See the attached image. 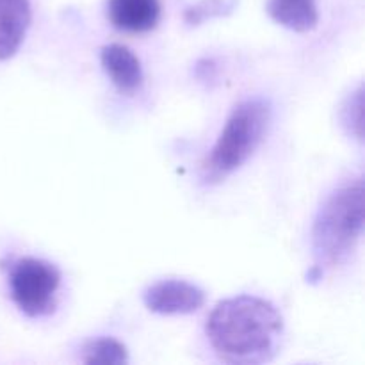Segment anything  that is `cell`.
<instances>
[{
	"mask_svg": "<svg viewBox=\"0 0 365 365\" xmlns=\"http://www.w3.org/2000/svg\"><path fill=\"white\" fill-rule=\"evenodd\" d=\"M205 331L223 362L266 364L280 349L284 317L267 299L245 294L217 303L207 319Z\"/></svg>",
	"mask_w": 365,
	"mask_h": 365,
	"instance_id": "cell-1",
	"label": "cell"
},
{
	"mask_svg": "<svg viewBox=\"0 0 365 365\" xmlns=\"http://www.w3.org/2000/svg\"><path fill=\"white\" fill-rule=\"evenodd\" d=\"M365 189L362 178L331 192L317 212L312 227L314 271L323 277L348 260L364 232Z\"/></svg>",
	"mask_w": 365,
	"mask_h": 365,
	"instance_id": "cell-2",
	"label": "cell"
},
{
	"mask_svg": "<svg viewBox=\"0 0 365 365\" xmlns=\"http://www.w3.org/2000/svg\"><path fill=\"white\" fill-rule=\"evenodd\" d=\"M269 121L271 103L267 100L248 98L239 103L203 163L205 182H221L239 170L259 148Z\"/></svg>",
	"mask_w": 365,
	"mask_h": 365,
	"instance_id": "cell-3",
	"label": "cell"
},
{
	"mask_svg": "<svg viewBox=\"0 0 365 365\" xmlns=\"http://www.w3.org/2000/svg\"><path fill=\"white\" fill-rule=\"evenodd\" d=\"M59 287V269L46 260L25 257L16 260L9 271L11 298L29 317H43L53 312Z\"/></svg>",
	"mask_w": 365,
	"mask_h": 365,
	"instance_id": "cell-4",
	"label": "cell"
},
{
	"mask_svg": "<svg viewBox=\"0 0 365 365\" xmlns=\"http://www.w3.org/2000/svg\"><path fill=\"white\" fill-rule=\"evenodd\" d=\"M146 309L163 316L192 314L205 303V292L185 280H163L150 285L143 294Z\"/></svg>",
	"mask_w": 365,
	"mask_h": 365,
	"instance_id": "cell-5",
	"label": "cell"
},
{
	"mask_svg": "<svg viewBox=\"0 0 365 365\" xmlns=\"http://www.w3.org/2000/svg\"><path fill=\"white\" fill-rule=\"evenodd\" d=\"M107 16L118 31L148 32L160 18L159 0H109Z\"/></svg>",
	"mask_w": 365,
	"mask_h": 365,
	"instance_id": "cell-6",
	"label": "cell"
},
{
	"mask_svg": "<svg viewBox=\"0 0 365 365\" xmlns=\"http://www.w3.org/2000/svg\"><path fill=\"white\" fill-rule=\"evenodd\" d=\"M100 61H102L106 73L121 93L128 95L141 88L143 68L138 56L130 48H127L125 45H118V43L107 45L102 48Z\"/></svg>",
	"mask_w": 365,
	"mask_h": 365,
	"instance_id": "cell-7",
	"label": "cell"
},
{
	"mask_svg": "<svg viewBox=\"0 0 365 365\" xmlns=\"http://www.w3.org/2000/svg\"><path fill=\"white\" fill-rule=\"evenodd\" d=\"M31 25L29 0H0V61L18 52Z\"/></svg>",
	"mask_w": 365,
	"mask_h": 365,
	"instance_id": "cell-8",
	"label": "cell"
},
{
	"mask_svg": "<svg viewBox=\"0 0 365 365\" xmlns=\"http://www.w3.org/2000/svg\"><path fill=\"white\" fill-rule=\"evenodd\" d=\"M267 13L277 24L294 32H309L319 21L316 0H267Z\"/></svg>",
	"mask_w": 365,
	"mask_h": 365,
	"instance_id": "cell-9",
	"label": "cell"
},
{
	"mask_svg": "<svg viewBox=\"0 0 365 365\" xmlns=\"http://www.w3.org/2000/svg\"><path fill=\"white\" fill-rule=\"evenodd\" d=\"M82 362L102 365H123L128 362L127 348L120 341L110 337L89 341L82 348Z\"/></svg>",
	"mask_w": 365,
	"mask_h": 365,
	"instance_id": "cell-10",
	"label": "cell"
},
{
	"mask_svg": "<svg viewBox=\"0 0 365 365\" xmlns=\"http://www.w3.org/2000/svg\"><path fill=\"white\" fill-rule=\"evenodd\" d=\"M341 120L342 127L348 130V134H351L353 138H356L359 141L364 139V89L360 86L355 93L346 98V102L342 103L341 109Z\"/></svg>",
	"mask_w": 365,
	"mask_h": 365,
	"instance_id": "cell-11",
	"label": "cell"
}]
</instances>
